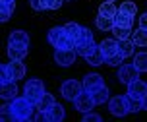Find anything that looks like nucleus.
<instances>
[{"mask_svg":"<svg viewBox=\"0 0 147 122\" xmlns=\"http://www.w3.org/2000/svg\"><path fill=\"white\" fill-rule=\"evenodd\" d=\"M10 110H12V116L14 120L25 122L33 118V110H35V103L29 101L27 97H18L16 95L14 99L10 101Z\"/></svg>","mask_w":147,"mask_h":122,"instance_id":"obj_1","label":"nucleus"},{"mask_svg":"<svg viewBox=\"0 0 147 122\" xmlns=\"http://www.w3.org/2000/svg\"><path fill=\"white\" fill-rule=\"evenodd\" d=\"M47 41L54 49H72L74 47V43L66 37V33H64V27H52L47 33Z\"/></svg>","mask_w":147,"mask_h":122,"instance_id":"obj_2","label":"nucleus"},{"mask_svg":"<svg viewBox=\"0 0 147 122\" xmlns=\"http://www.w3.org/2000/svg\"><path fill=\"white\" fill-rule=\"evenodd\" d=\"M43 91H45V83L43 81H41L39 78H31V79H27V83H25V87H23V97H27L29 101L35 103Z\"/></svg>","mask_w":147,"mask_h":122,"instance_id":"obj_3","label":"nucleus"},{"mask_svg":"<svg viewBox=\"0 0 147 122\" xmlns=\"http://www.w3.org/2000/svg\"><path fill=\"white\" fill-rule=\"evenodd\" d=\"M126 95H130L132 99H138V101H145V97H147V83L143 81V79H140V78L132 79V81L128 83V93Z\"/></svg>","mask_w":147,"mask_h":122,"instance_id":"obj_4","label":"nucleus"},{"mask_svg":"<svg viewBox=\"0 0 147 122\" xmlns=\"http://www.w3.org/2000/svg\"><path fill=\"white\" fill-rule=\"evenodd\" d=\"M109 110L112 116H126L128 108H126V97L124 95H116V97H109Z\"/></svg>","mask_w":147,"mask_h":122,"instance_id":"obj_5","label":"nucleus"},{"mask_svg":"<svg viewBox=\"0 0 147 122\" xmlns=\"http://www.w3.org/2000/svg\"><path fill=\"white\" fill-rule=\"evenodd\" d=\"M80 91H83V87H81V83L78 79H66L62 83V87H60V93H62V97L66 101H72Z\"/></svg>","mask_w":147,"mask_h":122,"instance_id":"obj_6","label":"nucleus"},{"mask_svg":"<svg viewBox=\"0 0 147 122\" xmlns=\"http://www.w3.org/2000/svg\"><path fill=\"white\" fill-rule=\"evenodd\" d=\"M76 52L74 49H54V62L60 66H72L76 62Z\"/></svg>","mask_w":147,"mask_h":122,"instance_id":"obj_7","label":"nucleus"},{"mask_svg":"<svg viewBox=\"0 0 147 122\" xmlns=\"http://www.w3.org/2000/svg\"><path fill=\"white\" fill-rule=\"evenodd\" d=\"M6 72L12 81H20L22 78H25V64L22 60H10L6 66Z\"/></svg>","mask_w":147,"mask_h":122,"instance_id":"obj_8","label":"nucleus"},{"mask_svg":"<svg viewBox=\"0 0 147 122\" xmlns=\"http://www.w3.org/2000/svg\"><path fill=\"white\" fill-rule=\"evenodd\" d=\"M72 103H74V107L78 108L80 113H87V110H91V108L95 107L93 101H91V95H89L87 91H80V93L72 99Z\"/></svg>","mask_w":147,"mask_h":122,"instance_id":"obj_9","label":"nucleus"},{"mask_svg":"<svg viewBox=\"0 0 147 122\" xmlns=\"http://www.w3.org/2000/svg\"><path fill=\"white\" fill-rule=\"evenodd\" d=\"M118 81L120 83H124V85H128L132 79L140 78V72L134 68V64H120V70H118Z\"/></svg>","mask_w":147,"mask_h":122,"instance_id":"obj_10","label":"nucleus"},{"mask_svg":"<svg viewBox=\"0 0 147 122\" xmlns=\"http://www.w3.org/2000/svg\"><path fill=\"white\" fill-rule=\"evenodd\" d=\"M101 85H105V81H103V76H99V74H87L83 78V81H81L83 91H87V93L95 91L97 87H101Z\"/></svg>","mask_w":147,"mask_h":122,"instance_id":"obj_11","label":"nucleus"},{"mask_svg":"<svg viewBox=\"0 0 147 122\" xmlns=\"http://www.w3.org/2000/svg\"><path fill=\"white\" fill-rule=\"evenodd\" d=\"M16 95H18V85H16V81L8 79V81H4V83H0V99L12 101Z\"/></svg>","mask_w":147,"mask_h":122,"instance_id":"obj_12","label":"nucleus"},{"mask_svg":"<svg viewBox=\"0 0 147 122\" xmlns=\"http://www.w3.org/2000/svg\"><path fill=\"white\" fill-rule=\"evenodd\" d=\"M45 118L49 122H60L66 118V110H64V107L62 105H58V103H54L47 113H45Z\"/></svg>","mask_w":147,"mask_h":122,"instance_id":"obj_13","label":"nucleus"},{"mask_svg":"<svg viewBox=\"0 0 147 122\" xmlns=\"http://www.w3.org/2000/svg\"><path fill=\"white\" fill-rule=\"evenodd\" d=\"M134 47H136V45L132 43L130 37H128V39H118V41H116V52L122 58L132 56V54H134Z\"/></svg>","mask_w":147,"mask_h":122,"instance_id":"obj_14","label":"nucleus"},{"mask_svg":"<svg viewBox=\"0 0 147 122\" xmlns=\"http://www.w3.org/2000/svg\"><path fill=\"white\" fill-rule=\"evenodd\" d=\"M54 103H56V101H54V97H52L51 93L43 91V93L39 95V99L35 101V108H37V110H41V113H47V110H49Z\"/></svg>","mask_w":147,"mask_h":122,"instance_id":"obj_15","label":"nucleus"},{"mask_svg":"<svg viewBox=\"0 0 147 122\" xmlns=\"http://www.w3.org/2000/svg\"><path fill=\"white\" fill-rule=\"evenodd\" d=\"M16 10V2L14 0H0V23L8 22Z\"/></svg>","mask_w":147,"mask_h":122,"instance_id":"obj_16","label":"nucleus"},{"mask_svg":"<svg viewBox=\"0 0 147 122\" xmlns=\"http://www.w3.org/2000/svg\"><path fill=\"white\" fill-rule=\"evenodd\" d=\"M8 45H25V47H29V35H27V31H22V29L12 31L10 37H8Z\"/></svg>","mask_w":147,"mask_h":122,"instance_id":"obj_17","label":"nucleus"},{"mask_svg":"<svg viewBox=\"0 0 147 122\" xmlns=\"http://www.w3.org/2000/svg\"><path fill=\"white\" fill-rule=\"evenodd\" d=\"M27 50L29 47H25V45H8V56L10 60H23L27 56Z\"/></svg>","mask_w":147,"mask_h":122,"instance_id":"obj_18","label":"nucleus"},{"mask_svg":"<svg viewBox=\"0 0 147 122\" xmlns=\"http://www.w3.org/2000/svg\"><path fill=\"white\" fill-rule=\"evenodd\" d=\"M72 49H74L76 54H80V56H87L89 52L95 49V41H76Z\"/></svg>","mask_w":147,"mask_h":122,"instance_id":"obj_19","label":"nucleus"},{"mask_svg":"<svg viewBox=\"0 0 147 122\" xmlns=\"http://www.w3.org/2000/svg\"><path fill=\"white\" fill-rule=\"evenodd\" d=\"M112 23L118 25V27H130V29H132L134 18H132V16H128V14H124V12H120V10H116V14L112 16Z\"/></svg>","mask_w":147,"mask_h":122,"instance_id":"obj_20","label":"nucleus"},{"mask_svg":"<svg viewBox=\"0 0 147 122\" xmlns=\"http://www.w3.org/2000/svg\"><path fill=\"white\" fill-rule=\"evenodd\" d=\"M91 101H93V105H105L107 103V99H109V89H107V85H101L97 87L95 91H91Z\"/></svg>","mask_w":147,"mask_h":122,"instance_id":"obj_21","label":"nucleus"},{"mask_svg":"<svg viewBox=\"0 0 147 122\" xmlns=\"http://www.w3.org/2000/svg\"><path fill=\"white\" fill-rule=\"evenodd\" d=\"M83 58H85L91 66H101V64H105V54H103V50L99 49V45H95V49L91 50L87 56H83Z\"/></svg>","mask_w":147,"mask_h":122,"instance_id":"obj_22","label":"nucleus"},{"mask_svg":"<svg viewBox=\"0 0 147 122\" xmlns=\"http://www.w3.org/2000/svg\"><path fill=\"white\" fill-rule=\"evenodd\" d=\"M64 27V33H66V37L72 41V43H76L78 39H80V31H81V25L76 22H68L66 25H62Z\"/></svg>","mask_w":147,"mask_h":122,"instance_id":"obj_23","label":"nucleus"},{"mask_svg":"<svg viewBox=\"0 0 147 122\" xmlns=\"http://www.w3.org/2000/svg\"><path fill=\"white\" fill-rule=\"evenodd\" d=\"M134 56V68L138 70V72H145L147 70V54H145V50H141V52H138V54H132Z\"/></svg>","mask_w":147,"mask_h":122,"instance_id":"obj_24","label":"nucleus"},{"mask_svg":"<svg viewBox=\"0 0 147 122\" xmlns=\"http://www.w3.org/2000/svg\"><path fill=\"white\" fill-rule=\"evenodd\" d=\"M130 39L136 47H145L147 45V33L145 29H138V31H132L130 33Z\"/></svg>","mask_w":147,"mask_h":122,"instance_id":"obj_25","label":"nucleus"},{"mask_svg":"<svg viewBox=\"0 0 147 122\" xmlns=\"http://www.w3.org/2000/svg\"><path fill=\"white\" fill-rule=\"evenodd\" d=\"M124 97H126V108H128V113H136V110H143L145 108V101L132 99L130 95H124Z\"/></svg>","mask_w":147,"mask_h":122,"instance_id":"obj_26","label":"nucleus"},{"mask_svg":"<svg viewBox=\"0 0 147 122\" xmlns=\"http://www.w3.org/2000/svg\"><path fill=\"white\" fill-rule=\"evenodd\" d=\"M95 25H97V29H101V31H110L112 29V18H109V16H97L95 18Z\"/></svg>","mask_w":147,"mask_h":122,"instance_id":"obj_27","label":"nucleus"},{"mask_svg":"<svg viewBox=\"0 0 147 122\" xmlns=\"http://www.w3.org/2000/svg\"><path fill=\"white\" fill-rule=\"evenodd\" d=\"M99 49L103 50L105 56H110V54H114V52H116V39H105V41H101Z\"/></svg>","mask_w":147,"mask_h":122,"instance_id":"obj_28","label":"nucleus"},{"mask_svg":"<svg viewBox=\"0 0 147 122\" xmlns=\"http://www.w3.org/2000/svg\"><path fill=\"white\" fill-rule=\"evenodd\" d=\"M99 14L112 18V16L116 14V6H114V2H103V4L99 6Z\"/></svg>","mask_w":147,"mask_h":122,"instance_id":"obj_29","label":"nucleus"},{"mask_svg":"<svg viewBox=\"0 0 147 122\" xmlns=\"http://www.w3.org/2000/svg\"><path fill=\"white\" fill-rule=\"evenodd\" d=\"M112 35H114V39H128L130 37V33H132V29L130 27H118V25H112Z\"/></svg>","mask_w":147,"mask_h":122,"instance_id":"obj_30","label":"nucleus"},{"mask_svg":"<svg viewBox=\"0 0 147 122\" xmlns=\"http://www.w3.org/2000/svg\"><path fill=\"white\" fill-rule=\"evenodd\" d=\"M120 12H124V14L128 16H136V12H138V6H136V2H132V0H126V2H122L120 4Z\"/></svg>","mask_w":147,"mask_h":122,"instance_id":"obj_31","label":"nucleus"},{"mask_svg":"<svg viewBox=\"0 0 147 122\" xmlns=\"http://www.w3.org/2000/svg\"><path fill=\"white\" fill-rule=\"evenodd\" d=\"M10 120H14L12 110H10V105H2L0 107V122H10Z\"/></svg>","mask_w":147,"mask_h":122,"instance_id":"obj_32","label":"nucleus"},{"mask_svg":"<svg viewBox=\"0 0 147 122\" xmlns=\"http://www.w3.org/2000/svg\"><path fill=\"white\" fill-rule=\"evenodd\" d=\"M122 60H124V58L120 56L118 52H114V54H110V56H105V64H109V66H120Z\"/></svg>","mask_w":147,"mask_h":122,"instance_id":"obj_33","label":"nucleus"},{"mask_svg":"<svg viewBox=\"0 0 147 122\" xmlns=\"http://www.w3.org/2000/svg\"><path fill=\"white\" fill-rule=\"evenodd\" d=\"M31 8L35 10V12H43V10H47V0H29Z\"/></svg>","mask_w":147,"mask_h":122,"instance_id":"obj_34","label":"nucleus"},{"mask_svg":"<svg viewBox=\"0 0 147 122\" xmlns=\"http://www.w3.org/2000/svg\"><path fill=\"white\" fill-rule=\"evenodd\" d=\"M89 120H93V122H101L103 118H101V115H97V113H91V110H87V113H83V122H89Z\"/></svg>","mask_w":147,"mask_h":122,"instance_id":"obj_35","label":"nucleus"},{"mask_svg":"<svg viewBox=\"0 0 147 122\" xmlns=\"http://www.w3.org/2000/svg\"><path fill=\"white\" fill-rule=\"evenodd\" d=\"M64 0H47V10H58Z\"/></svg>","mask_w":147,"mask_h":122,"instance_id":"obj_36","label":"nucleus"},{"mask_svg":"<svg viewBox=\"0 0 147 122\" xmlns=\"http://www.w3.org/2000/svg\"><path fill=\"white\" fill-rule=\"evenodd\" d=\"M8 72H6V66L0 64V83H4V81H8Z\"/></svg>","mask_w":147,"mask_h":122,"instance_id":"obj_37","label":"nucleus"},{"mask_svg":"<svg viewBox=\"0 0 147 122\" xmlns=\"http://www.w3.org/2000/svg\"><path fill=\"white\" fill-rule=\"evenodd\" d=\"M145 23H147V18L143 14V16H140V29H145Z\"/></svg>","mask_w":147,"mask_h":122,"instance_id":"obj_38","label":"nucleus"},{"mask_svg":"<svg viewBox=\"0 0 147 122\" xmlns=\"http://www.w3.org/2000/svg\"><path fill=\"white\" fill-rule=\"evenodd\" d=\"M35 120H47V118H45V113H41V110H39V115L35 116Z\"/></svg>","mask_w":147,"mask_h":122,"instance_id":"obj_39","label":"nucleus"},{"mask_svg":"<svg viewBox=\"0 0 147 122\" xmlns=\"http://www.w3.org/2000/svg\"><path fill=\"white\" fill-rule=\"evenodd\" d=\"M105 2H116V0H105Z\"/></svg>","mask_w":147,"mask_h":122,"instance_id":"obj_40","label":"nucleus"}]
</instances>
